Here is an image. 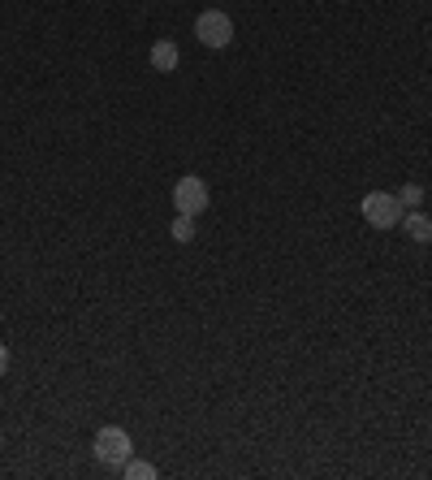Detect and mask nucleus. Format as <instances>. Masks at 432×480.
Instances as JSON below:
<instances>
[{
	"mask_svg": "<svg viewBox=\"0 0 432 480\" xmlns=\"http://www.w3.org/2000/svg\"><path fill=\"white\" fill-rule=\"evenodd\" d=\"M359 212H363V221H368L372 230H398L402 217H407L402 200L390 195V191H368V195L359 200Z\"/></svg>",
	"mask_w": 432,
	"mask_h": 480,
	"instance_id": "nucleus-1",
	"label": "nucleus"
},
{
	"mask_svg": "<svg viewBox=\"0 0 432 480\" xmlns=\"http://www.w3.org/2000/svg\"><path fill=\"white\" fill-rule=\"evenodd\" d=\"M96 463H104V467H113V472H121L126 467V459L135 455V441H130V433L121 428V424H104L96 433Z\"/></svg>",
	"mask_w": 432,
	"mask_h": 480,
	"instance_id": "nucleus-2",
	"label": "nucleus"
},
{
	"mask_svg": "<svg viewBox=\"0 0 432 480\" xmlns=\"http://www.w3.org/2000/svg\"><path fill=\"white\" fill-rule=\"evenodd\" d=\"M195 40L203 43V48H212V52L230 48V43H234V18H230L225 9H203L195 18Z\"/></svg>",
	"mask_w": 432,
	"mask_h": 480,
	"instance_id": "nucleus-3",
	"label": "nucleus"
},
{
	"mask_svg": "<svg viewBox=\"0 0 432 480\" xmlns=\"http://www.w3.org/2000/svg\"><path fill=\"white\" fill-rule=\"evenodd\" d=\"M208 203H212V191H208V182L195 178V174L177 178V186H174V208H177V212H186V217H199Z\"/></svg>",
	"mask_w": 432,
	"mask_h": 480,
	"instance_id": "nucleus-4",
	"label": "nucleus"
},
{
	"mask_svg": "<svg viewBox=\"0 0 432 480\" xmlns=\"http://www.w3.org/2000/svg\"><path fill=\"white\" fill-rule=\"evenodd\" d=\"M402 230H407V239H411L415 247H428L432 242V217L419 212V208H411V212L402 217Z\"/></svg>",
	"mask_w": 432,
	"mask_h": 480,
	"instance_id": "nucleus-5",
	"label": "nucleus"
},
{
	"mask_svg": "<svg viewBox=\"0 0 432 480\" xmlns=\"http://www.w3.org/2000/svg\"><path fill=\"white\" fill-rule=\"evenodd\" d=\"M177 61H182V52H177L174 40H156V43H152V70H156V74H174Z\"/></svg>",
	"mask_w": 432,
	"mask_h": 480,
	"instance_id": "nucleus-6",
	"label": "nucleus"
},
{
	"mask_svg": "<svg viewBox=\"0 0 432 480\" xmlns=\"http://www.w3.org/2000/svg\"><path fill=\"white\" fill-rule=\"evenodd\" d=\"M169 234H174V242H195V217L177 212L174 225H169Z\"/></svg>",
	"mask_w": 432,
	"mask_h": 480,
	"instance_id": "nucleus-7",
	"label": "nucleus"
},
{
	"mask_svg": "<svg viewBox=\"0 0 432 480\" xmlns=\"http://www.w3.org/2000/svg\"><path fill=\"white\" fill-rule=\"evenodd\" d=\"M121 472H126V476H130V480H156V463H147V459H135V455H130V459H126V467H121Z\"/></svg>",
	"mask_w": 432,
	"mask_h": 480,
	"instance_id": "nucleus-8",
	"label": "nucleus"
},
{
	"mask_svg": "<svg viewBox=\"0 0 432 480\" xmlns=\"http://www.w3.org/2000/svg\"><path fill=\"white\" fill-rule=\"evenodd\" d=\"M398 200H402V208L411 212V208H419V203H424V186H419V182H407V186L398 191Z\"/></svg>",
	"mask_w": 432,
	"mask_h": 480,
	"instance_id": "nucleus-9",
	"label": "nucleus"
},
{
	"mask_svg": "<svg viewBox=\"0 0 432 480\" xmlns=\"http://www.w3.org/2000/svg\"><path fill=\"white\" fill-rule=\"evenodd\" d=\"M5 372H9V346L0 342V377H5Z\"/></svg>",
	"mask_w": 432,
	"mask_h": 480,
	"instance_id": "nucleus-10",
	"label": "nucleus"
}]
</instances>
